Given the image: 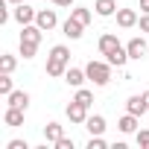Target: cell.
<instances>
[{
  "mask_svg": "<svg viewBox=\"0 0 149 149\" xmlns=\"http://www.w3.org/2000/svg\"><path fill=\"white\" fill-rule=\"evenodd\" d=\"M67 67H70V50L64 47V44H56L53 50H50V56H47V76H53V79H58V76H64L67 73Z\"/></svg>",
  "mask_w": 149,
  "mask_h": 149,
  "instance_id": "obj_1",
  "label": "cell"
},
{
  "mask_svg": "<svg viewBox=\"0 0 149 149\" xmlns=\"http://www.w3.org/2000/svg\"><path fill=\"white\" fill-rule=\"evenodd\" d=\"M85 73H88V79H91L97 88H102V85L111 82V64H108V61H88V64H85Z\"/></svg>",
  "mask_w": 149,
  "mask_h": 149,
  "instance_id": "obj_2",
  "label": "cell"
},
{
  "mask_svg": "<svg viewBox=\"0 0 149 149\" xmlns=\"http://www.w3.org/2000/svg\"><path fill=\"white\" fill-rule=\"evenodd\" d=\"M126 50H129V58H132V61H140V58H146V53H149V44H146L140 35H134V38L126 44Z\"/></svg>",
  "mask_w": 149,
  "mask_h": 149,
  "instance_id": "obj_3",
  "label": "cell"
},
{
  "mask_svg": "<svg viewBox=\"0 0 149 149\" xmlns=\"http://www.w3.org/2000/svg\"><path fill=\"white\" fill-rule=\"evenodd\" d=\"M35 15H38V12H35L32 6H26V3H18V6L12 9V18H15L21 26H26V24H35Z\"/></svg>",
  "mask_w": 149,
  "mask_h": 149,
  "instance_id": "obj_4",
  "label": "cell"
},
{
  "mask_svg": "<svg viewBox=\"0 0 149 149\" xmlns=\"http://www.w3.org/2000/svg\"><path fill=\"white\" fill-rule=\"evenodd\" d=\"M64 114H67L70 123H85V120H88V105H82V102H76V100H70V105L64 108Z\"/></svg>",
  "mask_w": 149,
  "mask_h": 149,
  "instance_id": "obj_5",
  "label": "cell"
},
{
  "mask_svg": "<svg viewBox=\"0 0 149 149\" xmlns=\"http://www.w3.org/2000/svg\"><path fill=\"white\" fill-rule=\"evenodd\" d=\"M35 24L44 29V32H50V29H56L58 26V18H56V9H41L38 15H35Z\"/></svg>",
  "mask_w": 149,
  "mask_h": 149,
  "instance_id": "obj_6",
  "label": "cell"
},
{
  "mask_svg": "<svg viewBox=\"0 0 149 149\" xmlns=\"http://www.w3.org/2000/svg\"><path fill=\"white\" fill-rule=\"evenodd\" d=\"M105 61H108L111 67H126V61H132V58H129V50L120 44V47H114V50L105 56Z\"/></svg>",
  "mask_w": 149,
  "mask_h": 149,
  "instance_id": "obj_7",
  "label": "cell"
},
{
  "mask_svg": "<svg viewBox=\"0 0 149 149\" xmlns=\"http://www.w3.org/2000/svg\"><path fill=\"white\" fill-rule=\"evenodd\" d=\"M137 12L134 9H117V26H123V29H132V26H137Z\"/></svg>",
  "mask_w": 149,
  "mask_h": 149,
  "instance_id": "obj_8",
  "label": "cell"
},
{
  "mask_svg": "<svg viewBox=\"0 0 149 149\" xmlns=\"http://www.w3.org/2000/svg\"><path fill=\"white\" fill-rule=\"evenodd\" d=\"M85 79H88V73H85L82 67H67V73H64V82H67L70 88H82Z\"/></svg>",
  "mask_w": 149,
  "mask_h": 149,
  "instance_id": "obj_9",
  "label": "cell"
},
{
  "mask_svg": "<svg viewBox=\"0 0 149 149\" xmlns=\"http://www.w3.org/2000/svg\"><path fill=\"white\" fill-rule=\"evenodd\" d=\"M126 111L129 114H146V100H143V94H134V97H129L126 100Z\"/></svg>",
  "mask_w": 149,
  "mask_h": 149,
  "instance_id": "obj_10",
  "label": "cell"
},
{
  "mask_svg": "<svg viewBox=\"0 0 149 149\" xmlns=\"http://www.w3.org/2000/svg\"><path fill=\"white\" fill-rule=\"evenodd\" d=\"M61 29H64V35H67L70 41H79V38H82V29H85V26H82L79 21H73V18H67V21L61 24Z\"/></svg>",
  "mask_w": 149,
  "mask_h": 149,
  "instance_id": "obj_11",
  "label": "cell"
},
{
  "mask_svg": "<svg viewBox=\"0 0 149 149\" xmlns=\"http://www.w3.org/2000/svg\"><path fill=\"white\" fill-rule=\"evenodd\" d=\"M94 9L100 18H111V15H117V0H97Z\"/></svg>",
  "mask_w": 149,
  "mask_h": 149,
  "instance_id": "obj_12",
  "label": "cell"
},
{
  "mask_svg": "<svg viewBox=\"0 0 149 149\" xmlns=\"http://www.w3.org/2000/svg\"><path fill=\"white\" fill-rule=\"evenodd\" d=\"M97 47H100V53H102V56H108L114 47H120V41H117V35H114V32H105V35H100V44H97Z\"/></svg>",
  "mask_w": 149,
  "mask_h": 149,
  "instance_id": "obj_13",
  "label": "cell"
},
{
  "mask_svg": "<svg viewBox=\"0 0 149 149\" xmlns=\"http://www.w3.org/2000/svg\"><path fill=\"white\" fill-rule=\"evenodd\" d=\"M6 102L15 105V108H24V111H26V108H29V94H26V91H12V94L6 97Z\"/></svg>",
  "mask_w": 149,
  "mask_h": 149,
  "instance_id": "obj_14",
  "label": "cell"
},
{
  "mask_svg": "<svg viewBox=\"0 0 149 149\" xmlns=\"http://www.w3.org/2000/svg\"><path fill=\"white\" fill-rule=\"evenodd\" d=\"M3 123H6V126H24V108L9 105L6 114H3Z\"/></svg>",
  "mask_w": 149,
  "mask_h": 149,
  "instance_id": "obj_15",
  "label": "cell"
},
{
  "mask_svg": "<svg viewBox=\"0 0 149 149\" xmlns=\"http://www.w3.org/2000/svg\"><path fill=\"white\" fill-rule=\"evenodd\" d=\"M85 129H88L91 134H102V132H105V117H102V114H91V117L85 120Z\"/></svg>",
  "mask_w": 149,
  "mask_h": 149,
  "instance_id": "obj_16",
  "label": "cell"
},
{
  "mask_svg": "<svg viewBox=\"0 0 149 149\" xmlns=\"http://www.w3.org/2000/svg\"><path fill=\"white\" fill-rule=\"evenodd\" d=\"M117 129L123 132V134H132V132H137V114H123L120 117V123H117Z\"/></svg>",
  "mask_w": 149,
  "mask_h": 149,
  "instance_id": "obj_17",
  "label": "cell"
},
{
  "mask_svg": "<svg viewBox=\"0 0 149 149\" xmlns=\"http://www.w3.org/2000/svg\"><path fill=\"white\" fill-rule=\"evenodd\" d=\"M58 137H64V129H61L56 120H53V123H47V126H44V143H56Z\"/></svg>",
  "mask_w": 149,
  "mask_h": 149,
  "instance_id": "obj_18",
  "label": "cell"
},
{
  "mask_svg": "<svg viewBox=\"0 0 149 149\" xmlns=\"http://www.w3.org/2000/svg\"><path fill=\"white\" fill-rule=\"evenodd\" d=\"M70 18H73V21H79L82 26H88V24H91V18H94V12H91V9H85V6H73V9H70Z\"/></svg>",
  "mask_w": 149,
  "mask_h": 149,
  "instance_id": "obj_19",
  "label": "cell"
},
{
  "mask_svg": "<svg viewBox=\"0 0 149 149\" xmlns=\"http://www.w3.org/2000/svg\"><path fill=\"white\" fill-rule=\"evenodd\" d=\"M76 102H82V105H94V91H88V88H76V97H73Z\"/></svg>",
  "mask_w": 149,
  "mask_h": 149,
  "instance_id": "obj_20",
  "label": "cell"
},
{
  "mask_svg": "<svg viewBox=\"0 0 149 149\" xmlns=\"http://www.w3.org/2000/svg\"><path fill=\"white\" fill-rule=\"evenodd\" d=\"M15 67H18V58H15V56H9V53L0 56V73H12Z\"/></svg>",
  "mask_w": 149,
  "mask_h": 149,
  "instance_id": "obj_21",
  "label": "cell"
},
{
  "mask_svg": "<svg viewBox=\"0 0 149 149\" xmlns=\"http://www.w3.org/2000/svg\"><path fill=\"white\" fill-rule=\"evenodd\" d=\"M35 53H38V44H35V41H24V38H21V56H24V58H32Z\"/></svg>",
  "mask_w": 149,
  "mask_h": 149,
  "instance_id": "obj_22",
  "label": "cell"
},
{
  "mask_svg": "<svg viewBox=\"0 0 149 149\" xmlns=\"http://www.w3.org/2000/svg\"><path fill=\"white\" fill-rule=\"evenodd\" d=\"M12 91H15V85H12V73H3V76H0V94L9 97Z\"/></svg>",
  "mask_w": 149,
  "mask_h": 149,
  "instance_id": "obj_23",
  "label": "cell"
},
{
  "mask_svg": "<svg viewBox=\"0 0 149 149\" xmlns=\"http://www.w3.org/2000/svg\"><path fill=\"white\" fill-rule=\"evenodd\" d=\"M134 140H137V146H146L149 149V129H137L134 132Z\"/></svg>",
  "mask_w": 149,
  "mask_h": 149,
  "instance_id": "obj_24",
  "label": "cell"
},
{
  "mask_svg": "<svg viewBox=\"0 0 149 149\" xmlns=\"http://www.w3.org/2000/svg\"><path fill=\"white\" fill-rule=\"evenodd\" d=\"M108 143L102 140V134H91V140H88V149H105Z\"/></svg>",
  "mask_w": 149,
  "mask_h": 149,
  "instance_id": "obj_25",
  "label": "cell"
},
{
  "mask_svg": "<svg viewBox=\"0 0 149 149\" xmlns=\"http://www.w3.org/2000/svg\"><path fill=\"white\" fill-rule=\"evenodd\" d=\"M53 146H56V149H73V137H58Z\"/></svg>",
  "mask_w": 149,
  "mask_h": 149,
  "instance_id": "obj_26",
  "label": "cell"
},
{
  "mask_svg": "<svg viewBox=\"0 0 149 149\" xmlns=\"http://www.w3.org/2000/svg\"><path fill=\"white\" fill-rule=\"evenodd\" d=\"M6 149H29V143H26V140H9Z\"/></svg>",
  "mask_w": 149,
  "mask_h": 149,
  "instance_id": "obj_27",
  "label": "cell"
},
{
  "mask_svg": "<svg viewBox=\"0 0 149 149\" xmlns=\"http://www.w3.org/2000/svg\"><path fill=\"white\" fill-rule=\"evenodd\" d=\"M137 26H140V32H149V12H143V18L137 21Z\"/></svg>",
  "mask_w": 149,
  "mask_h": 149,
  "instance_id": "obj_28",
  "label": "cell"
},
{
  "mask_svg": "<svg viewBox=\"0 0 149 149\" xmlns=\"http://www.w3.org/2000/svg\"><path fill=\"white\" fill-rule=\"evenodd\" d=\"M53 6H61V9H67V6H73V0H50Z\"/></svg>",
  "mask_w": 149,
  "mask_h": 149,
  "instance_id": "obj_29",
  "label": "cell"
},
{
  "mask_svg": "<svg viewBox=\"0 0 149 149\" xmlns=\"http://www.w3.org/2000/svg\"><path fill=\"white\" fill-rule=\"evenodd\" d=\"M140 12H149V0H140Z\"/></svg>",
  "mask_w": 149,
  "mask_h": 149,
  "instance_id": "obj_30",
  "label": "cell"
},
{
  "mask_svg": "<svg viewBox=\"0 0 149 149\" xmlns=\"http://www.w3.org/2000/svg\"><path fill=\"white\" fill-rule=\"evenodd\" d=\"M143 100H146V111H149V91H146V94H143Z\"/></svg>",
  "mask_w": 149,
  "mask_h": 149,
  "instance_id": "obj_31",
  "label": "cell"
},
{
  "mask_svg": "<svg viewBox=\"0 0 149 149\" xmlns=\"http://www.w3.org/2000/svg\"><path fill=\"white\" fill-rule=\"evenodd\" d=\"M6 3H12V6H18V3H24V0H6Z\"/></svg>",
  "mask_w": 149,
  "mask_h": 149,
  "instance_id": "obj_32",
  "label": "cell"
}]
</instances>
